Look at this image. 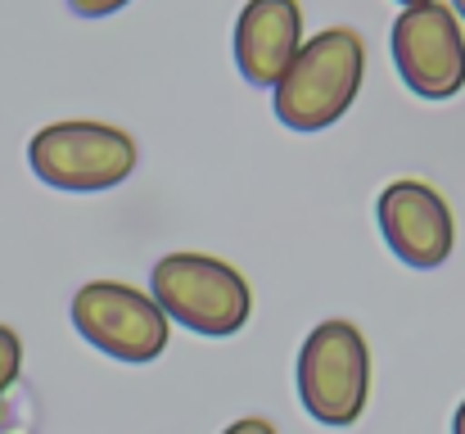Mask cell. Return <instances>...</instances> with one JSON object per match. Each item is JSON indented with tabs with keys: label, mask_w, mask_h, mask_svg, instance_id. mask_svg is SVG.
<instances>
[{
	"label": "cell",
	"mask_w": 465,
	"mask_h": 434,
	"mask_svg": "<svg viewBox=\"0 0 465 434\" xmlns=\"http://www.w3.org/2000/svg\"><path fill=\"white\" fill-rule=\"evenodd\" d=\"M366 77V45L352 27H325L299 45L290 73L272 86L276 91V118L290 132H325L334 127Z\"/></svg>",
	"instance_id": "cell-1"
},
{
	"label": "cell",
	"mask_w": 465,
	"mask_h": 434,
	"mask_svg": "<svg viewBox=\"0 0 465 434\" xmlns=\"http://www.w3.org/2000/svg\"><path fill=\"white\" fill-rule=\"evenodd\" d=\"M150 294L167 321L208 339L235 335L253 312V289L240 267L213 254H190V249L158 258L150 272Z\"/></svg>",
	"instance_id": "cell-2"
},
{
	"label": "cell",
	"mask_w": 465,
	"mask_h": 434,
	"mask_svg": "<svg viewBox=\"0 0 465 434\" xmlns=\"http://www.w3.org/2000/svg\"><path fill=\"white\" fill-rule=\"evenodd\" d=\"M299 399L316 426L343 430L366 412L371 399V348L366 335L343 321L330 317L312 330L299 348Z\"/></svg>",
	"instance_id": "cell-3"
},
{
	"label": "cell",
	"mask_w": 465,
	"mask_h": 434,
	"mask_svg": "<svg viewBox=\"0 0 465 434\" xmlns=\"http://www.w3.org/2000/svg\"><path fill=\"white\" fill-rule=\"evenodd\" d=\"M136 158H141L136 136H127L114 123H91V118L50 123L27 145V163L36 181H45L50 190H73V195L123 186L136 172Z\"/></svg>",
	"instance_id": "cell-4"
},
{
	"label": "cell",
	"mask_w": 465,
	"mask_h": 434,
	"mask_svg": "<svg viewBox=\"0 0 465 434\" xmlns=\"http://www.w3.org/2000/svg\"><path fill=\"white\" fill-rule=\"evenodd\" d=\"M73 326L77 335L100 348L114 362L145 367L163 358L172 321L163 317L150 289L123 286V281H91L73 294Z\"/></svg>",
	"instance_id": "cell-5"
},
{
	"label": "cell",
	"mask_w": 465,
	"mask_h": 434,
	"mask_svg": "<svg viewBox=\"0 0 465 434\" xmlns=\"http://www.w3.org/2000/svg\"><path fill=\"white\" fill-rule=\"evenodd\" d=\"M393 68L420 100H452L465 86V32L452 5L430 0L393 18Z\"/></svg>",
	"instance_id": "cell-6"
},
{
	"label": "cell",
	"mask_w": 465,
	"mask_h": 434,
	"mask_svg": "<svg viewBox=\"0 0 465 434\" xmlns=\"http://www.w3.org/2000/svg\"><path fill=\"white\" fill-rule=\"evenodd\" d=\"M375 217H380V236L384 245L407 263V267H420V272H434L452 258V245H457V222H452V208L448 199L430 186V181H416V177H398L380 190L375 199Z\"/></svg>",
	"instance_id": "cell-7"
},
{
	"label": "cell",
	"mask_w": 465,
	"mask_h": 434,
	"mask_svg": "<svg viewBox=\"0 0 465 434\" xmlns=\"http://www.w3.org/2000/svg\"><path fill=\"white\" fill-rule=\"evenodd\" d=\"M303 45L299 0H249L235 18V68L249 86H276Z\"/></svg>",
	"instance_id": "cell-8"
},
{
	"label": "cell",
	"mask_w": 465,
	"mask_h": 434,
	"mask_svg": "<svg viewBox=\"0 0 465 434\" xmlns=\"http://www.w3.org/2000/svg\"><path fill=\"white\" fill-rule=\"evenodd\" d=\"M18 371H23V339L9 326H0V394L18 380Z\"/></svg>",
	"instance_id": "cell-9"
},
{
	"label": "cell",
	"mask_w": 465,
	"mask_h": 434,
	"mask_svg": "<svg viewBox=\"0 0 465 434\" xmlns=\"http://www.w3.org/2000/svg\"><path fill=\"white\" fill-rule=\"evenodd\" d=\"M123 5H132V0H68V9L82 18H104V14H118Z\"/></svg>",
	"instance_id": "cell-10"
},
{
	"label": "cell",
	"mask_w": 465,
	"mask_h": 434,
	"mask_svg": "<svg viewBox=\"0 0 465 434\" xmlns=\"http://www.w3.org/2000/svg\"><path fill=\"white\" fill-rule=\"evenodd\" d=\"M222 434H281L267 417H240V421H231Z\"/></svg>",
	"instance_id": "cell-11"
},
{
	"label": "cell",
	"mask_w": 465,
	"mask_h": 434,
	"mask_svg": "<svg viewBox=\"0 0 465 434\" xmlns=\"http://www.w3.org/2000/svg\"><path fill=\"white\" fill-rule=\"evenodd\" d=\"M452 434H465V399H461V408L452 412Z\"/></svg>",
	"instance_id": "cell-12"
},
{
	"label": "cell",
	"mask_w": 465,
	"mask_h": 434,
	"mask_svg": "<svg viewBox=\"0 0 465 434\" xmlns=\"http://www.w3.org/2000/svg\"><path fill=\"white\" fill-rule=\"evenodd\" d=\"M398 5H402V9H411V5H430V0H398Z\"/></svg>",
	"instance_id": "cell-13"
},
{
	"label": "cell",
	"mask_w": 465,
	"mask_h": 434,
	"mask_svg": "<svg viewBox=\"0 0 465 434\" xmlns=\"http://www.w3.org/2000/svg\"><path fill=\"white\" fill-rule=\"evenodd\" d=\"M452 5H457V9H461V18H465V0H452Z\"/></svg>",
	"instance_id": "cell-14"
}]
</instances>
